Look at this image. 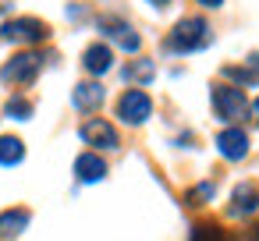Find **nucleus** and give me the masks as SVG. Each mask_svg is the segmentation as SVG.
<instances>
[{
    "label": "nucleus",
    "mask_w": 259,
    "mask_h": 241,
    "mask_svg": "<svg viewBox=\"0 0 259 241\" xmlns=\"http://www.w3.org/2000/svg\"><path fill=\"white\" fill-rule=\"evenodd\" d=\"M206 43H209V25H206L202 18H181V22L174 25L170 39H167V50H174V54H192V50H199V46H206Z\"/></svg>",
    "instance_id": "f257e3e1"
},
{
    "label": "nucleus",
    "mask_w": 259,
    "mask_h": 241,
    "mask_svg": "<svg viewBox=\"0 0 259 241\" xmlns=\"http://www.w3.org/2000/svg\"><path fill=\"white\" fill-rule=\"evenodd\" d=\"M213 107H217V117L220 121H238L245 117L248 103H245V92L238 85H217L213 89Z\"/></svg>",
    "instance_id": "f03ea898"
},
{
    "label": "nucleus",
    "mask_w": 259,
    "mask_h": 241,
    "mask_svg": "<svg viewBox=\"0 0 259 241\" xmlns=\"http://www.w3.org/2000/svg\"><path fill=\"white\" fill-rule=\"evenodd\" d=\"M149 114H153V100H149L142 89H128V92L117 100V117H121L124 124H142Z\"/></svg>",
    "instance_id": "7ed1b4c3"
},
{
    "label": "nucleus",
    "mask_w": 259,
    "mask_h": 241,
    "mask_svg": "<svg viewBox=\"0 0 259 241\" xmlns=\"http://www.w3.org/2000/svg\"><path fill=\"white\" fill-rule=\"evenodd\" d=\"M39 64H43L39 54H18V57H11V61L4 64L0 78H4V82H15V85H25V82H32V78L39 75Z\"/></svg>",
    "instance_id": "20e7f679"
},
{
    "label": "nucleus",
    "mask_w": 259,
    "mask_h": 241,
    "mask_svg": "<svg viewBox=\"0 0 259 241\" xmlns=\"http://www.w3.org/2000/svg\"><path fill=\"white\" fill-rule=\"evenodd\" d=\"M0 36L18 39V43H43L50 32H47V25L39 18H15V22H8L4 29H0Z\"/></svg>",
    "instance_id": "39448f33"
},
{
    "label": "nucleus",
    "mask_w": 259,
    "mask_h": 241,
    "mask_svg": "<svg viewBox=\"0 0 259 241\" xmlns=\"http://www.w3.org/2000/svg\"><path fill=\"white\" fill-rule=\"evenodd\" d=\"M82 138L89 146H96V149H117V128L110 121H103V117H89L82 124Z\"/></svg>",
    "instance_id": "423d86ee"
},
{
    "label": "nucleus",
    "mask_w": 259,
    "mask_h": 241,
    "mask_svg": "<svg viewBox=\"0 0 259 241\" xmlns=\"http://www.w3.org/2000/svg\"><path fill=\"white\" fill-rule=\"evenodd\" d=\"M217 149H220L224 160H241L248 153V135L241 128H227V131L217 135Z\"/></svg>",
    "instance_id": "0eeeda50"
},
{
    "label": "nucleus",
    "mask_w": 259,
    "mask_h": 241,
    "mask_svg": "<svg viewBox=\"0 0 259 241\" xmlns=\"http://www.w3.org/2000/svg\"><path fill=\"white\" fill-rule=\"evenodd\" d=\"M82 64H85V71H89V75H107V71H110V64H114V54H110V46L93 43V46L85 50Z\"/></svg>",
    "instance_id": "6e6552de"
},
{
    "label": "nucleus",
    "mask_w": 259,
    "mask_h": 241,
    "mask_svg": "<svg viewBox=\"0 0 259 241\" xmlns=\"http://www.w3.org/2000/svg\"><path fill=\"white\" fill-rule=\"evenodd\" d=\"M75 174H78V181H100V177L107 174V163H103L96 153H82V156L75 160Z\"/></svg>",
    "instance_id": "1a4fd4ad"
},
{
    "label": "nucleus",
    "mask_w": 259,
    "mask_h": 241,
    "mask_svg": "<svg viewBox=\"0 0 259 241\" xmlns=\"http://www.w3.org/2000/svg\"><path fill=\"white\" fill-rule=\"evenodd\" d=\"M259 209V191L252 188V184H238L234 188V206H231V213L234 216H248V213H255Z\"/></svg>",
    "instance_id": "9d476101"
},
{
    "label": "nucleus",
    "mask_w": 259,
    "mask_h": 241,
    "mask_svg": "<svg viewBox=\"0 0 259 241\" xmlns=\"http://www.w3.org/2000/svg\"><path fill=\"white\" fill-rule=\"evenodd\" d=\"M100 103H103V85L82 82V85L75 89V107H78V110H96Z\"/></svg>",
    "instance_id": "9b49d317"
},
{
    "label": "nucleus",
    "mask_w": 259,
    "mask_h": 241,
    "mask_svg": "<svg viewBox=\"0 0 259 241\" xmlns=\"http://www.w3.org/2000/svg\"><path fill=\"white\" fill-rule=\"evenodd\" d=\"M29 227V213L25 209H8V213H0V237H15Z\"/></svg>",
    "instance_id": "f8f14e48"
},
{
    "label": "nucleus",
    "mask_w": 259,
    "mask_h": 241,
    "mask_svg": "<svg viewBox=\"0 0 259 241\" xmlns=\"http://www.w3.org/2000/svg\"><path fill=\"white\" fill-rule=\"evenodd\" d=\"M224 75L234 78L238 89H241V85H255V82H259V57H248L245 68H224Z\"/></svg>",
    "instance_id": "ddd939ff"
},
{
    "label": "nucleus",
    "mask_w": 259,
    "mask_h": 241,
    "mask_svg": "<svg viewBox=\"0 0 259 241\" xmlns=\"http://www.w3.org/2000/svg\"><path fill=\"white\" fill-rule=\"evenodd\" d=\"M22 156H25V146H22V138H0V163L4 167H15V163H22Z\"/></svg>",
    "instance_id": "4468645a"
},
{
    "label": "nucleus",
    "mask_w": 259,
    "mask_h": 241,
    "mask_svg": "<svg viewBox=\"0 0 259 241\" xmlns=\"http://www.w3.org/2000/svg\"><path fill=\"white\" fill-rule=\"evenodd\" d=\"M153 75H156L153 61H132V64L124 68V82H149Z\"/></svg>",
    "instance_id": "2eb2a0df"
},
{
    "label": "nucleus",
    "mask_w": 259,
    "mask_h": 241,
    "mask_svg": "<svg viewBox=\"0 0 259 241\" xmlns=\"http://www.w3.org/2000/svg\"><path fill=\"white\" fill-rule=\"evenodd\" d=\"M4 114H8V117H15V121H29V117H32V103H29V100H22V96H11V100H8V107H4Z\"/></svg>",
    "instance_id": "dca6fc26"
},
{
    "label": "nucleus",
    "mask_w": 259,
    "mask_h": 241,
    "mask_svg": "<svg viewBox=\"0 0 259 241\" xmlns=\"http://www.w3.org/2000/svg\"><path fill=\"white\" fill-rule=\"evenodd\" d=\"M100 29H103L107 36H114V39H121V36H128V32H132V25H128V22L110 18V15H107V18H100Z\"/></svg>",
    "instance_id": "f3484780"
},
{
    "label": "nucleus",
    "mask_w": 259,
    "mask_h": 241,
    "mask_svg": "<svg viewBox=\"0 0 259 241\" xmlns=\"http://www.w3.org/2000/svg\"><path fill=\"white\" fill-rule=\"evenodd\" d=\"M213 191H217V188H213V184L206 181V184H199V188H195V191H192L188 199H192V202H202V199H213Z\"/></svg>",
    "instance_id": "a211bd4d"
},
{
    "label": "nucleus",
    "mask_w": 259,
    "mask_h": 241,
    "mask_svg": "<svg viewBox=\"0 0 259 241\" xmlns=\"http://www.w3.org/2000/svg\"><path fill=\"white\" fill-rule=\"evenodd\" d=\"M199 4H202V8H220L224 0H199Z\"/></svg>",
    "instance_id": "6ab92c4d"
},
{
    "label": "nucleus",
    "mask_w": 259,
    "mask_h": 241,
    "mask_svg": "<svg viewBox=\"0 0 259 241\" xmlns=\"http://www.w3.org/2000/svg\"><path fill=\"white\" fill-rule=\"evenodd\" d=\"M149 4H156V8H163V4H167V0H149Z\"/></svg>",
    "instance_id": "aec40b11"
},
{
    "label": "nucleus",
    "mask_w": 259,
    "mask_h": 241,
    "mask_svg": "<svg viewBox=\"0 0 259 241\" xmlns=\"http://www.w3.org/2000/svg\"><path fill=\"white\" fill-rule=\"evenodd\" d=\"M252 110H255V114H259V100H255V107H252Z\"/></svg>",
    "instance_id": "412c9836"
}]
</instances>
